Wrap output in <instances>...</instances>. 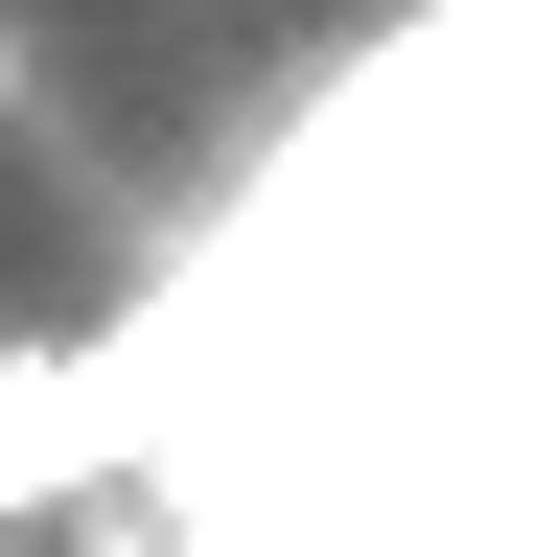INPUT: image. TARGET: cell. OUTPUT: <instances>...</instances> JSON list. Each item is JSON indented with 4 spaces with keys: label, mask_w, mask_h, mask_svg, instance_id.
<instances>
[{
    "label": "cell",
    "mask_w": 557,
    "mask_h": 557,
    "mask_svg": "<svg viewBox=\"0 0 557 557\" xmlns=\"http://www.w3.org/2000/svg\"><path fill=\"white\" fill-rule=\"evenodd\" d=\"M0 94H24V47H0Z\"/></svg>",
    "instance_id": "cell-1"
}]
</instances>
